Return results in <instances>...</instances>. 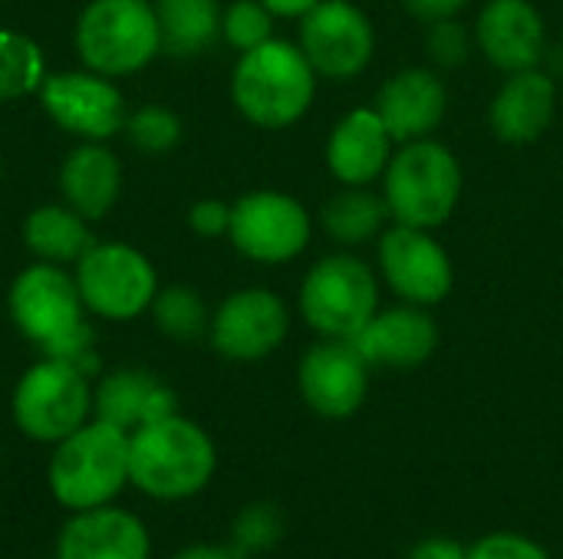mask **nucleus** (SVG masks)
Returning <instances> with one entry per match:
<instances>
[{"label": "nucleus", "instance_id": "1", "mask_svg": "<svg viewBox=\"0 0 563 559\" xmlns=\"http://www.w3.org/2000/svg\"><path fill=\"white\" fill-rule=\"evenodd\" d=\"M7 313L23 339L43 349L49 359L79 366L86 376L96 369L92 329L86 323V303L76 277L63 264H33L20 270L7 293Z\"/></svg>", "mask_w": 563, "mask_h": 559}, {"label": "nucleus", "instance_id": "2", "mask_svg": "<svg viewBox=\"0 0 563 559\" xmlns=\"http://www.w3.org/2000/svg\"><path fill=\"white\" fill-rule=\"evenodd\" d=\"M214 471L218 448L211 435L178 412L129 435V484L152 501H191L214 481Z\"/></svg>", "mask_w": 563, "mask_h": 559}, {"label": "nucleus", "instance_id": "3", "mask_svg": "<svg viewBox=\"0 0 563 559\" xmlns=\"http://www.w3.org/2000/svg\"><path fill=\"white\" fill-rule=\"evenodd\" d=\"M317 72L303 49L287 40H267L238 56L231 72L234 109L257 128H287L300 122L317 99Z\"/></svg>", "mask_w": 563, "mask_h": 559}, {"label": "nucleus", "instance_id": "4", "mask_svg": "<svg viewBox=\"0 0 563 559\" xmlns=\"http://www.w3.org/2000/svg\"><path fill=\"white\" fill-rule=\"evenodd\" d=\"M46 488L69 514L115 504V497L129 488V432L102 418H89L82 428L53 445Z\"/></svg>", "mask_w": 563, "mask_h": 559}, {"label": "nucleus", "instance_id": "5", "mask_svg": "<svg viewBox=\"0 0 563 559\" xmlns=\"http://www.w3.org/2000/svg\"><path fill=\"white\" fill-rule=\"evenodd\" d=\"M462 185V161L449 145L429 135L402 142L393 152L383 175V198L389 204L393 224L435 231L459 211Z\"/></svg>", "mask_w": 563, "mask_h": 559}, {"label": "nucleus", "instance_id": "6", "mask_svg": "<svg viewBox=\"0 0 563 559\" xmlns=\"http://www.w3.org/2000/svg\"><path fill=\"white\" fill-rule=\"evenodd\" d=\"M76 53L86 69L109 79L145 69L162 53L152 0H89L76 20Z\"/></svg>", "mask_w": 563, "mask_h": 559}, {"label": "nucleus", "instance_id": "7", "mask_svg": "<svg viewBox=\"0 0 563 559\" xmlns=\"http://www.w3.org/2000/svg\"><path fill=\"white\" fill-rule=\"evenodd\" d=\"M297 306L320 339H356L379 313V277L353 254L320 257L300 283Z\"/></svg>", "mask_w": 563, "mask_h": 559}, {"label": "nucleus", "instance_id": "8", "mask_svg": "<svg viewBox=\"0 0 563 559\" xmlns=\"http://www.w3.org/2000/svg\"><path fill=\"white\" fill-rule=\"evenodd\" d=\"M13 425L36 445H56L92 418L89 376L63 359L43 356L13 385Z\"/></svg>", "mask_w": 563, "mask_h": 559}, {"label": "nucleus", "instance_id": "9", "mask_svg": "<svg viewBox=\"0 0 563 559\" xmlns=\"http://www.w3.org/2000/svg\"><path fill=\"white\" fill-rule=\"evenodd\" d=\"M76 287L86 303V313L109 323H129L148 313L158 293V273L152 260L119 241L92 244L76 260Z\"/></svg>", "mask_w": 563, "mask_h": 559}, {"label": "nucleus", "instance_id": "10", "mask_svg": "<svg viewBox=\"0 0 563 559\" xmlns=\"http://www.w3.org/2000/svg\"><path fill=\"white\" fill-rule=\"evenodd\" d=\"M310 237H313V217L287 191L257 188L231 204L228 241L241 257L254 264H267V267L290 264L310 247Z\"/></svg>", "mask_w": 563, "mask_h": 559}, {"label": "nucleus", "instance_id": "11", "mask_svg": "<svg viewBox=\"0 0 563 559\" xmlns=\"http://www.w3.org/2000/svg\"><path fill=\"white\" fill-rule=\"evenodd\" d=\"M383 283L412 306H439L455 287V267L449 250L426 227L389 224L376 241Z\"/></svg>", "mask_w": 563, "mask_h": 559}, {"label": "nucleus", "instance_id": "12", "mask_svg": "<svg viewBox=\"0 0 563 559\" xmlns=\"http://www.w3.org/2000/svg\"><path fill=\"white\" fill-rule=\"evenodd\" d=\"M297 46L320 79L346 82L373 63L376 26L353 0H320L300 20Z\"/></svg>", "mask_w": 563, "mask_h": 559}, {"label": "nucleus", "instance_id": "13", "mask_svg": "<svg viewBox=\"0 0 563 559\" xmlns=\"http://www.w3.org/2000/svg\"><path fill=\"white\" fill-rule=\"evenodd\" d=\"M36 96L43 112L79 142H109L119 132H125L129 122L125 96L102 72L92 69L46 72Z\"/></svg>", "mask_w": 563, "mask_h": 559}, {"label": "nucleus", "instance_id": "14", "mask_svg": "<svg viewBox=\"0 0 563 559\" xmlns=\"http://www.w3.org/2000/svg\"><path fill=\"white\" fill-rule=\"evenodd\" d=\"M290 333L287 303L267 287H244L228 293L211 313L208 339L218 356L231 362H261L284 346Z\"/></svg>", "mask_w": 563, "mask_h": 559}, {"label": "nucleus", "instance_id": "15", "mask_svg": "<svg viewBox=\"0 0 563 559\" xmlns=\"http://www.w3.org/2000/svg\"><path fill=\"white\" fill-rule=\"evenodd\" d=\"M369 362L353 339H320L297 366V389L307 409L327 422L353 418L369 395Z\"/></svg>", "mask_w": 563, "mask_h": 559}, {"label": "nucleus", "instance_id": "16", "mask_svg": "<svg viewBox=\"0 0 563 559\" xmlns=\"http://www.w3.org/2000/svg\"><path fill=\"white\" fill-rule=\"evenodd\" d=\"M472 33L482 56L505 76L534 69L548 56V26L531 0H488Z\"/></svg>", "mask_w": 563, "mask_h": 559}, {"label": "nucleus", "instance_id": "17", "mask_svg": "<svg viewBox=\"0 0 563 559\" xmlns=\"http://www.w3.org/2000/svg\"><path fill=\"white\" fill-rule=\"evenodd\" d=\"M353 343L373 369L412 372L435 356L439 323L426 306L399 303L393 310H379Z\"/></svg>", "mask_w": 563, "mask_h": 559}, {"label": "nucleus", "instance_id": "18", "mask_svg": "<svg viewBox=\"0 0 563 559\" xmlns=\"http://www.w3.org/2000/svg\"><path fill=\"white\" fill-rule=\"evenodd\" d=\"M396 138L389 135L386 122L379 119V112L373 105H360L353 112H346L330 138H327V168L340 185L350 188H369L376 181H383Z\"/></svg>", "mask_w": 563, "mask_h": 559}, {"label": "nucleus", "instance_id": "19", "mask_svg": "<svg viewBox=\"0 0 563 559\" xmlns=\"http://www.w3.org/2000/svg\"><path fill=\"white\" fill-rule=\"evenodd\" d=\"M56 559H152V537L132 511L106 504L59 527Z\"/></svg>", "mask_w": 563, "mask_h": 559}, {"label": "nucleus", "instance_id": "20", "mask_svg": "<svg viewBox=\"0 0 563 559\" xmlns=\"http://www.w3.org/2000/svg\"><path fill=\"white\" fill-rule=\"evenodd\" d=\"M373 109L379 112V119L399 145L429 138L449 112V89L435 69L409 66L393 72L379 86Z\"/></svg>", "mask_w": 563, "mask_h": 559}, {"label": "nucleus", "instance_id": "21", "mask_svg": "<svg viewBox=\"0 0 563 559\" xmlns=\"http://www.w3.org/2000/svg\"><path fill=\"white\" fill-rule=\"evenodd\" d=\"M558 112V79L544 69L508 72L501 89L488 105V125L505 145H534L554 122Z\"/></svg>", "mask_w": 563, "mask_h": 559}, {"label": "nucleus", "instance_id": "22", "mask_svg": "<svg viewBox=\"0 0 563 559\" xmlns=\"http://www.w3.org/2000/svg\"><path fill=\"white\" fill-rule=\"evenodd\" d=\"M175 412H178L175 392L145 369H115L92 385V418H102L129 435Z\"/></svg>", "mask_w": 563, "mask_h": 559}, {"label": "nucleus", "instance_id": "23", "mask_svg": "<svg viewBox=\"0 0 563 559\" xmlns=\"http://www.w3.org/2000/svg\"><path fill=\"white\" fill-rule=\"evenodd\" d=\"M63 204L86 221H99L112 211L122 191V165L106 142H79L59 168Z\"/></svg>", "mask_w": 563, "mask_h": 559}, {"label": "nucleus", "instance_id": "24", "mask_svg": "<svg viewBox=\"0 0 563 559\" xmlns=\"http://www.w3.org/2000/svg\"><path fill=\"white\" fill-rule=\"evenodd\" d=\"M389 221H393L389 204L383 191H373V185L369 188L343 185L320 208V227L336 247H363L369 241H379Z\"/></svg>", "mask_w": 563, "mask_h": 559}, {"label": "nucleus", "instance_id": "25", "mask_svg": "<svg viewBox=\"0 0 563 559\" xmlns=\"http://www.w3.org/2000/svg\"><path fill=\"white\" fill-rule=\"evenodd\" d=\"M23 244L46 264H76L96 241L89 221L69 204H40L23 221Z\"/></svg>", "mask_w": 563, "mask_h": 559}, {"label": "nucleus", "instance_id": "26", "mask_svg": "<svg viewBox=\"0 0 563 559\" xmlns=\"http://www.w3.org/2000/svg\"><path fill=\"white\" fill-rule=\"evenodd\" d=\"M162 33V53L191 59L221 36L218 0H152Z\"/></svg>", "mask_w": 563, "mask_h": 559}, {"label": "nucleus", "instance_id": "27", "mask_svg": "<svg viewBox=\"0 0 563 559\" xmlns=\"http://www.w3.org/2000/svg\"><path fill=\"white\" fill-rule=\"evenodd\" d=\"M46 79V59L36 40L20 30L0 26V102L40 92Z\"/></svg>", "mask_w": 563, "mask_h": 559}, {"label": "nucleus", "instance_id": "28", "mask_svg": "<svg viewBox=\"0 0 563 559\" xmlns=\"http://www.w3.org/2000/svg\"><path fill=\"white\" fill-rule=\"evenodd\" d=\"M155 326L175 339V343H195L201 336H208V326H211V313L201 300V293L195 287H158L152 306H148Z\"/></svg>", "mask_w": 563, "mask_h": 559}, {"label": "nucleus", "instance_id": "29", "mask_svg": "<svg viewBox=\"0 0 563 559\" xmlns=\"http://www.w3.org/2000/svg\"><path fill=\"white\" fill-rule=\"evenodd\" d=\"M125 135L139 152L165 155L181 142L185 125H181L178 112H172L168 105H142V109L129 112Z\"/></svg>", "mask_w": 563, "mask_h": 559}, {"label": "nucleus", "instance_id": "30", "mask_svg": "<svg viewBox=\"0 0 563 559\" xmlns=\"http://www.w3.org/2000/svg\"><path fill=\"white\" fill-rule=\"evenodd\" d=\"M280 537H284V517L274 504H251L231 524V547L241 557L267 554L280 544Z\"/></svg>", "mask_w": 563, "mask_h": 559}, {"label": "nucleus", "instance_id": "31", "mask_svg": "<svg viewBox=\"0 0 563 559\" xmlns=\"http://www.w3.org/2000/svg\"><path fill=\"white\" fill-rule=\"evenodd\" d=\"M274 13L261 0H234L221 13V36L238 53H247L267 40H274Z\"/></svg>", "mask_w": 563, "mask_h": 559}, {"label": "nucleus", "instance_id": "32", "mask_svg": "<svg viewBox=\"0 0 563 559\" xmlns=\"http://www.w3.org/2000/svg\"><path fill=\"white\" fill-rule=\"evenodd\" d=\"M426 53L435 66L442 69H455V66H465L468 56L478 49L475 46V33L459 20V16H449V20H435V23H426Z\"/></svg>", "mask_w": 563, "mask_h": 559}, {"label": "nucleus", "instance_id": "33", "mask_svg": "<svg viewBox=\"0 0 563 559\" xmlns=\"http://www.w3.org/2000/svg\"><path fill=\"white\" fill-rule=\"evenodd\" d=\"M468 559H551L548 550L525 537V534H511V530H498V534H488L482 540H475L468 547Z\"/></svg>", "mask_w": 563, "mask_h": 559}, {"label": "nucleus", "instance_id": "34", "mask_svg": "<svg viewBox=\"0 0 563 559\" xmlns=\"http://www.w3.org/2000/svg\"><path fill=\"white\" fill-rule=\"evenodd\" d=\"M188 224L198 237H224L231 227V204L218 198H201L188 211Z\"/></svg>", "mask_w": 563, "mask_h": 559}, {"label": "nucleus", "instance_id": "35", "mask_svg": "<svg viewBox=\"0 0 563 559\" xmlns=\"http://www.w3.org/2000/svg\"><path fill=\"white\" fill-rule=\"evenodd\" d=\"M472 0H402V7L422 20V23H435V20H449V16H459Z\"/></svg>", "mask_w": 563, "mask_h": 559}, {"label": "nucleus", "instance_id": "36", "mask_svg": "<svg viewBox=\"0 0 563 559\" xmlns=\"http://www.w3.org/2000/svg\"><path fill=\"white\" fill-rule=\"evenodd\" d=\"M409 559H468V550L449 537H429V540H419L412 547Z\"/></svg>", "mask_w": 563, "mask_h": 559}, {"label": "nucleus", "instance_id": "37", "mask_svg": "<svg viewBox=\"0 0 563 559\" xmlns=\"http://www.w3.org/2000/svg\"><path fill=\"white\" fill-rule=\"evenodd\" d=\"M277 20H303L320 0H261Z\"/></svg>", "mask_w": 563, "mask_h": 559}, {"label": "nucleus", "instance_id": "38", "mask_svg": "<svg viewBox=\"0 0 563 559\" xmlns=\"http://www.w3.org/2000/svg\"><path fill=\"white\" fill-rule=\"evenodd\" d=\"M172 559H244L234 547H214V544H191L178 550Z\"/></svg>", "mask_w": 563, "mask_h": 559}]
</instances>
